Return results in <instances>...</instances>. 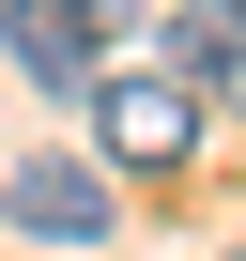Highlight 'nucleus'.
Masks as SVG:
<instances>
[{"label": "nucleus", "instance_id": "nucleus-1", "mask_svg": "<svg viewBox=\"0 0 246 261\" xmlns=\"http://www.w3.org/2000/svg\"><path fill=\"white\" fill-rule=\"evenodd\" d=\"M92 123H108L123 169H185L200 154V77H169V62L154 77H92Z\"/></svg>", "mask_w": 246, "mask_h": 261}, {"label": "nucleus", "instance_id": "nucleus-5", "mask_svg": "<svg viewBox=\"0 0 246 261\" xmlns=\"http://www.w3.org/2000/svg\"><path fill=\"white\" fill-rule=\"evenodd\" d=\"M231 108H246V77H231Z\"/></svg>", "mask_w": 246, "mask_h": 261}, {"label": "nucleus", "instance_id": "nucleus-2", "mask_svg": "<svg viewBox=\"0 0 246 261\" xmlns=\"http://www.w3.org/2000/svg\"><path fill=\"white\" fill-rule=\"evenodd\" d=\"M108 31H123V0H0V46H16V77H46V92H92L108 77Z\"/></svg>", "mask_w": 246, "mask_h": 261}, {"label": "nucleus", "instance_id": "nucleus-3", "mask_svg": "<svg viewBox=\"0 0 246 261\" xmlns=\"http://www.w3.org/2000/svg\"><path fill=\"white\" fill-rule=\"evenodd\" d=\"M0 215H16L31 246H92V230H108L123 200H108V169H92V154H31L16 185H0Z\"/></svg>", "mask_w": 246, "mask_h": 261}, {"label": "nucleus", "instance_id": "nucleus-4", "mask_svg": "<svg viewBox=\"0 0 246 261\" xmlns=\"http://www.w3.org/2000/svg\"><path fill=\"white\" fill-rule=\"evenodd\" d=\"M169 77H200V92L246 77V0H169Z\"/></svg>", "mask_w": 246, "mask_h": 261}]
</instances>
